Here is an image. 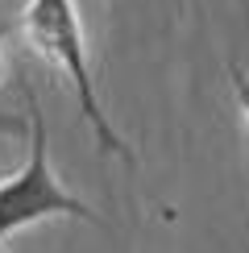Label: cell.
I'll list each match as a JSON object with an SVG mask.
<instances>
[{
    "instance_id": "cell-1",
    "label": "cell",
    "mask_w": 249,
    "mask_h": 253,
    "mask_svg": "<svg viewBox=\"0 0 249 253\" xmlns=\"http://www.w3.org/2000/svg\"><path fill=\"white\" fill-rule=\"evenodd\" d=\"M21 34H25L29 50L38 58L54 62L62 75L71 79L79 100V117L87 121V129L96 133L100 154H117L121 162L133 166L129 141L112 129V121L104 117V104L96 96V75H91V58H87V38H83V21L75 0H29L21 13Z\"/></svg>"
},
{
    "instance_id": "cell-2",
    "label": "cell",
    "mask_w": 249,
    "mask_h": 253,
    "mask_svg": "<svg viewBox=\"0 0 249 253\" xmlns=\"http://www.w3.org/2000/svg\"><path fill=\"white\" fill-rule=\"evenodd\" d=\"M21 96H25V112H29V158L17 174H8L0 183V245L13 233L42 224V220L54 216H71V220H87L100 224V216L83 204L79 195H71L58 183L54 166H50V137H46V117L38 108V96L29 83H21Z\"/></svg>"
},
{
    "instance_id": "cell-3",
    "label": "cell",
    "mask_w": 249,
    "mask_h": 253,
    "mask_svg": "<svg viewBox=\"0 0 249 253\" xmlns=\"http://www.w3.org/2000/svg\"><path fill=\"white\" fill-rule=\"evenodd\" d=\"M228 79H233V91H237V104H241V112H245V121H249V75L237 62H228Z\"/></svg>"
},
{
    "instance_id": "cell-4",
    "label": "cell",
    "mask_w": 249,
    "mask_h": 253,
    "mask_svg": "<svg viewBox=\"0 0 249 253\" xmlns=\"http://www.w3.org/2000/svg\"><path fill=\"white\" fill-rule=\"evenodd\" d=\"M29 129V117H17V112H0V133H25Z\"/></svg>"
},
{
    "instance_id": "cell-5",
    "label": "cell",
    "mask_w": 249,
    "mask_h": 253,
    "mask_svg": "<svg viewBox=\"0 0 249 253\" xmlns=\"http://www.w3.org/2000/svg\"><path fill=\"white\" fill-rule=\"evenodd\" d=\"M0 79H4V54H0Z\"/></svg>"
}]
</instances>
